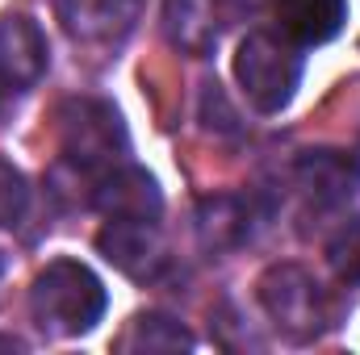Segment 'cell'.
<instances>
[{"label": "cell", "instance_id": "obj_1", "mask_svg": "<svg viewBox=\"0 0 360 355\" xmlns=\"http://www.w3.org/2000/svg\"><path fill=\"white\" fill-rule=\"evenodd\" d=\"M105 305L109 297H105L101 276L80 260H51L34 276V288H30V314L55 339L89 335L101 322Z\"/></svg>", "mask_w": 360, "mask_h": 355}, {"label": "cell", "instance_id": "obj_2", "mask_svg": "<svg viewBox=\"0 0 360 355\" xmlns=\"http://www.w3.org/2000/svg\"><path fill=\"white\" fill-rule=\"evenodd\" d=\"M126 147L130 142H126L122 113L109 100L76 96L59 109V151H63V163L76 168L80 176L101 180L105 172H113Z\"/></svg>", "mask_w": 360, "mask_h": 355}, {"label": "cell", "instance_id": "obj_3", "mask_svg": "<svg viewBox=\"0 0 360 355\" xmlns=\"http://www.w3.org/2000/svg\"><path fill=\"white\" fill-rule=\"evenodd\" d=\"M235 80L252 109L281 113L302 84V55L289 38H276L269 29H252L235 51Z\"/></svg>", "mask_w": 360, "mask_h": 355}, {"label": "cell", "instance_id": "obj_4", "mask_svg": "<svg viewBox=\"0 0 360 355\" xmlns=\"http://www.w3.org/2000/svg\"><path fill=\"white\" fill-rule=\"evenodd\" d=\"M260 293V305L276 322V330H285L289 339L297 343H310L319 339L327 326H331V305H327V293L323 284L297 264H276L260 276L256 284Z\"/></svg>", "mask_w": 360, "mask_h": 355}, {"label": "cell", "instance_id": "obj_5", "mask_svg": "<svg viewBox=\"0 0 360 355\" xmlns=\"http://www.w3.org/2000/svg\"><path fill=\"white\" fill-rule=\"evenodd\" d=\"M143 0H55V13L72 42L92 51H113L130 38Z\"/></svg>", "mask_w": 360, "mask_h": 355}, {"label": "cell", "instance_id": "obj_6", "mask_svg": "<svg viewBox=\"0 0 360 355\" xmlns=\"http://www.w3.org/2000/svg\"><path fill=\"white\" fill-rule=\"evenodd\" d=\"M96 247L117 272L134 280H155L168 264L160 222H143V217H109L105 230L96 234Z\"/></svg>", "mask_w": 360, "mask_h": 355}, {"label": "cell", "instance_id": "obj_7", "mask_svg": "<svg viewBox=\"0 0 360 355\" xmlns=\"http://www.w3.org/2000/svg\"><path fill=\"white\" fill-rule=\"evenodd\" d=\"M46 76V34L25 13L0 17V96L30 92Z\"/></svg>", "mask_w": 360, "mask_h": 355}, {"label": "cell", "instance_id": "obj_8", "mask_svg": "<svg viewBox=\"0 0 360 355\" xmlns=\"http://www.w3.org/2000/svg\"><path fill=\"white\" fill-rule=\"evenodd\" d=\"M92 205L105 217H143V222H160L164 213V192L155 176H147L143 168H113L96 180L92 188Z\"/></svg>", "mask_w": 360, "mask_h": 355}, {"label": "cell", "instance_id": "obj_9", "mask_svg": "<svg viewBox=\"0 0 360 355\" xmlns=\"http://www.w3.org/2000/svg\"><path fill=\"white\" fill-rule=\"evenodd\" d=\"M226 0H168L164 4V34L184 55H210L226 29Z\"/></svg>", "mask_w": 360, "mask_h": 355}, {"label": "cell", "instance_id": "obj_10", "mask_svg": "<svg viewBox=\"0 0 360 355\" xmlns=\"http://www.w3.org/2000/svg\"><path fill=\"white\" fill-rule=\"evenodd\" d=\"M293 176L314 205H344L360 188V163L344 151H306L293 163Z\"/></svg>", "mask_w": 360, "mask_h": 355}, {"label": "cell", "instance_id": "obj_11", "mask_svg": "<svg viewBox=\"0 0 360 355\" xmlns=\"http://www.w3.org/2000/svg\"><path fill=\"white\" fill-rule=\"evenodd\" d=\"M348 21V0H276V29L293 46H323Z\"/></svg>", "mask_w": 360, "mask_h": 355}, {"label": "cell", "instance_id": "obj_12", "mask_svg": "<svg viewBox=\"0 0 360 355\" xmlns=\"http://www.w3.org/2000/svg\"><path fill=\"white\" fill-rule=\"evenodd\" d=\"M197 234L205 251L243 247L252 234V209L243 196H205L197 205Z\"/></svg>", "mask_w": 360, "mask_h": 355}, {"label": "cell", "instance_id": "obj_13", "mask_svg": "<svg viewBox=\"0 0 360 355\" xmlns=\"http://www.w3.org/2000/svg\"><path fill=\"white\" fill-rule=\"evenodd\" d=\"M197 339L168 314H139L130 318L126 335L117 339L122 351H188Z\"/></svg>", "mask_w": 360, "mask_h": 355}, {"label": "cell", "instance_id": "obj_14", "mask_svg": "<svg viewBox=\"0 0 360 355\" xmlns=\"http://www.w3.org/2000/svg\"><path fill=\"white\" fill-rule=\"evenodd\" d=\"M327 264L344 284H360V222L340 226V234L327 243Z\"/></svg>", "mask_w": 360, "mask_h": 355}, {"label": "cell", "instance_id": "obj_15", "mask_svg": "<svg viewBox=\"0 0 360 355\" xmlns=\"http://www.w3.org/2000/svg\"><path fill=\"white\" fill-rule=\"evenodd\" d=\"M25 209H30V184L8 159H0V226H17Z\"/></svg>", "mask_w": 360, "mask_h": 355}, {"label": "cell", "instance_id": "obj_16", "mask_svg": "<svg viewBox=\"0 0 360 355\" xmlns=\"http://www.w3.org/2000/svg\"><path fill=\"white\" fill-rule=\"evenodd\" d=\"M0 347H4V351H17L21 343H17V339H0Z\"/></svg>", "mask_w": 360, "mask_h": 355}]
</instances>
